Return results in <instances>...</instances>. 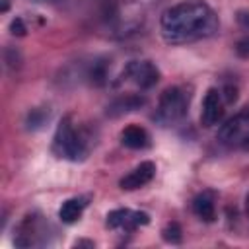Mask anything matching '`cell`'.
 Segmentation results:
<instances>
[{"label": "cell", "mask_w": 249, "mask_h": 249, "mask_svg": "<svg viewBox=\"0 0 249 249\" xmlns=\"http://www.w3.org/2000/svg\"><path fill=\"white\" fill-rule=\"evenodd\" d=\"M237 21H239L243 27H249V14H247V12H239V14H237Z\"/></svg>", "instance_id": "19"}, {"label": "cell", "mask_w": 249, "mask_h": 249, "mask_svg": "<svg viewBox=\"0 0 249 249\" xmlns=\"http://www.w3.org/2000/svg\"><path fill=\"white\" fill-rule=\"evenodd\" d=\"M121 142L130 150H144L150 146V136L142 126L130 124L121 132Z\"/></svg>", "instance_id": "9"}, {"label": "cell", "mask_w": 249, "mask_h": 249, "mask_svg": "<svg viewBox=\"0 0 249 249\" xmlns=\"http://www.w3.org/2000/svg\"><path fill=\"white\" fill-rule=\"evenodd\" d=\"M10 29H12L14 35H25V25H23V21H21L19 18H16V19L12 21Z\"/></svg>", "instance_id": "17"}, {"label": "cell", "mask_w": 249, "mask_h": 249, "mask_svg": "<svg viewBox=\"0 0 249 249\" xmlns=\"http://www.w3.org/2000/svg\"><path fill=\"white\" fill-rule=\"evenodd\" d=\"M218 140L230 148L249 144V111L237 113L231 119H228L218 130Z\"/></svg>", "instance_id": "3"}, {"label": "cell", "mask_w": 249, "mask_h": 249, "mask_svg": "<svg viewBox=\"0 0 249 249\" xmlns=\"http://www.w3.org/2000/svg\"><path fill=\"white\" fill-rule=\"evenodd\" d=\"M193 212L200 218V220H204V222H212L214 220V198H212V195H208V193H202V195H198V196H195V200H193Z\"/></svg>", "instance_id": "12"}, {"label": "cell", "mask_w": 249, "mask_h": 249, "mask_svg": "<svg viewBox=\"0 0 249 249\" xmlns=\"http://www.w3.org/2000/svg\"><path fill=\"white\" fill-rule=\"evenodd\" d=\"M86 208V200L84 198H68L62 202L60 210H58V218L64 222V224H74L82 212Z\"/></svg>", "instance_id": "11"}, {"label": "cell", "mask_w": 249, "mask_h": 249, "mask_svg": "<svg viewBox=\"0 0 249 249\" xmlns=\"http://www.w3.org/2000/svg\"><path fill=\"white\" fill-rule=\"evenodd\" d=\"M163 239H165L167 243H181L183 235H181V228H179L177 222H171V224L165 226V230H163Z\"/></svg>", "instance_id": "14"}, {"label": "cell", "mask_w": 249, "mask_h": 249, "mask_svg": "<svg viewBox=\"0 0 249 249\" xmlns=\"http://www.w3.org/2000/svg\"><path fill=\"white\" fill-rule=\"evenodd\" d=\"M89 80H91V84H95V86H103V84H105V80H107V70H105V64H103V62H95V64L91 66V70H89Z\"/></svg>", "instance_id": "13"}, {"label": "cell", "mask_w": 249, "mask_h": 249, "mask_svg": "<svg viewBox=\"0 0 249 249\" xmlns=\"http://www.w3.org/2000/svg\"><path fill=\"white\" fill-rule=\"evenodd\" d=\"M53 152L58 158L72 160V161H78L86 156V144L80 138V134L76 132V128L72 126L70 117H64L58 123L54 138H53Z\"/></svg>", "instance_id": "2"}, {"label": "cell", "mask_w": 249, "mask_h": 249, "mask_svg": "<svg viewBox=\"0 0 249 249\" xmlns=\"http://www.w3.org/2000/svg\"><path fill=\"white\" fill-rule=\"evenodd\" d=\"M245 210H247V216H249V193H247V196H245Z\"/></svg>", "instance_id": "20"}, {"label": "cell", "mask_w": 249, "mask_h": 249, "mask_svg": "<svg viewBox=\"0 0 249 249\" xmlns=\"http://www.w3.org/2000/svg\"><path fill=\"white\" fill-rule=\"evenodd\" d=\"M160 29L171 45L195 43L218 31V16L202 2H181L161 14Z\"/></svg>", "instance_id": "1"}, {"label": "cell", "mask_w": 249, "mask_h": 249, "mask_svg": "<svg viewBox=\"0 0 249 249\" xmlns=\"http://www.w3.org/2000/svg\"><path fill=\"white\" fill-rule=\"evenodd\" d=\"M124 76L134 82L140 89H150L160 80V70L150 60H134L128 62L124 68Z\"/></svg>", "instance_id": "5"}, {"label": "cell", "mask_w": 249, "mask_h": 249, "mask_svg": "<svg viewBox=\"0 0 249 249\" xmlns=\"http://www.w3.org/2000/svg\"><path fill=\"white\" fill-rule=\"evenodd\" d=\"M150 222V216L146 212H134L128 208H119L107 214V226L113 230H124V231H134L138 226H144Z\"/></svg>", "instance_id": "6"}, {"label": "cell", "mask_w": 249, "mask_h": 249, "mask_svg": "<svg viewBox=\"0 0 249 249\" xmlns=\"http://www.w3.org/2000/svg\"><path fill=\"white\" fill-rule=\"evenodd\" d=\"M154 175H156V165H154V161H142V163L136 165L130 173H126V175L119 181V185H121V189H124V191H134V189H140V187H144L146 183H150V181L154 179Z\"/></svg>", "instance_id": "8"}, {"label": "cell", "mask_w": 249, "mask_h": 249, "mask_svg": "<svg viewBox=\"0 0 249 249\" xmlns=\"http://www.w3.org/2000/svg\"><path fill=\"white\" fill-rule=\"evenodd\" d=\"M235 53L241 58H247L249 56V37H243V39H239L235 43Z\"/></svg>", "instance_id": "16"}, {"label": "cell", "mask_w": 249, "mask_h": 249, "mask_svg": "<svg viewBox=\"0 0 249 249\" xmlns=\"http://www.w3.org/2000/svg\"><path fill=\"white\" fill-rule=\"evenodd\" d=\"M43 123H45V113H43L41 109H35V111L29 113V117H27V124H29V126L35 128V126H41Z\"/></svg>", "instance_id": "15"}, {"label": "cell", "mask_w": 249, "mask_h": 249, "mask_svg": "<svg viewBox=\"0 0 249 249\" xmlns=\"http://www.w3.org/2000/svg\"><path fill=\"white\" fill-rule=\"evenodd\" d=\"M8 10V0H2V12H6Z\"/></svg>", "instance_id": "21"}, {"label": "cell", "mask_w": 249, "mask_h": 249, "mask_svg": "<svg viewBox=\"0 0 249 249\" xmlns=\"http://www.w3.org/2000/svg\"><path fill=\"white\" fill-rule=\"evenodd\" d=\"M224 117V99L222 91L216 88H210L202 99V111H200V123L204 126H214Z\"/></svg>", "instance_id": "7"}, {"label": "cell", "mask_w": 249, "mask_h": 249, "mask_svg": "<svg viewBox=\"0 0 249 249\" xmlns=\"http://www.w3.org/2000/svg\"><path fill=\"white\" fill-rule=\"evenodd\" d=\"M222 97H226V103H233V101L237 99V89H235V88H231V86H226V89H224Z\"/></svg>", "instance_id": "18"}, {"label": "cell", "mask_w": 249, "mask_h": 249, "mask_svg": "<svg viewBox=\"0 0 249 249\" xmlns=\"http://www.w3.org/2000/svg\"><path fill=\"white\" fill-rule=\"evenodd\" d=\"M189 97L181 88H167L161 91L158 101V115L163 121H179L187 115Z\"/></svg>", "instance_id": "4"}, {"label": "cell", "mask_w": 249, "mask_h": 249, "mask_svg": "<svg viewBox=\"0 0 249 249\" xmlns=\"http://www.w3.org/2000/svg\"><path fill=\"white\" fill-rule=\"evenodd\" d=\"M144 103H146V99H144L142 95L128 93V95H123V97L115 99V101L107 107V113H109L111 117H119V115H123V113H130V111L140 109Z\"/></svg>", "instance_id": "10"}]
</instances>
